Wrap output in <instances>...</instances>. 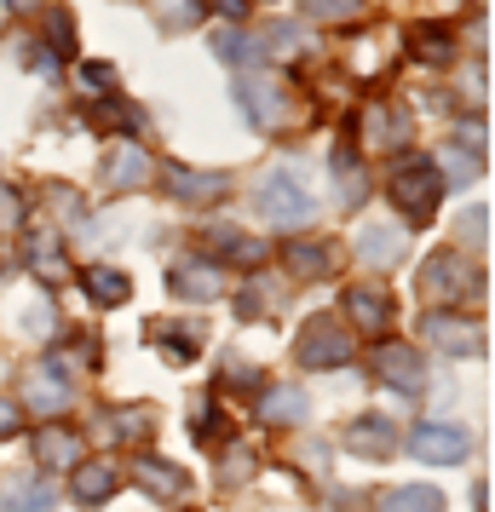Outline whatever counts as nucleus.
I'll return each instance as SVG.
<instances>
[{"label": "nucleus", "mask_w": 495, "mask_h": 512, "mask_svg": "<svg viewBox=\"0 0 495 512\" xmlns=\"http://www.w3.org/2000/svg\"><path fill=\"white\" fill-rule=\"evenodd\" d=\"M386 196H392V208L409 219V225H432V213H438V196H444V179H438V167L432 156H409L386 173Z\"/></svg>", "instance_id": "1"}, {"label": "nucleus", "mask_w": 495, "mask_h": 512, "mask_svg": "<svg viewBox=\"0 0 495 512\" xmlns=\"http://www.w3.org/2000/svg\"><path fill=\"white\" fill-rule=\"evenodd\" d=\"M260 213L271 225H283V231H300L311 213H317V196H311L306 173L300 167H271L260 185Z\"/></svg>", "instance_id": "2"}, {"label": "nucleus", "mask_w": 495, "mask_h": 512, "mask_svg": "<svg viewBox=\"0 0 495 512\" xmlns=\"http://www.w3.org/2000/svg\"><path fill=\"white\" fill-rule=\"evenodd\" d=\"M231 98H236V110L248 116L254 133H277V127L288 121V87L277 81V75H236Z\"/></svg>", "instance_id": "3"}, {"label": "nucleus", "mask_w": 495, "mask_h": 512, "mask_svg": "<svg viewBox=\"0 0 495 512\" xmlns=\"http://www.w3.org/2000/svg\"><path fill=\"white\" fill-rule=\"evenodd\" d=\"M294 357H300L306 369H340V363L352 357V340H346V328L334 323L329 311H317V317L300 328V340H294Z\"/></svg>", "instance_id": "4"}, {"label": "nucleus", "mask_w": 495, "mask_h": 512, "mask_svg": "<svg viewBox=\"0 0 495 512\" xmlns=\"http://www.w3.org/2000/svg\"><path fill=\"white\" fill-rule=\"evenodd\" d=\"M421 334L426 346L438 357H484V328L472 317H449V311H426L421 317Z\"/></svg>", "instance_id": "5"}, {"label": "nucleus", "mask_w": 495, "mask_h": 512, "mask_svg": "<svg viewBox=\"0 0 495 512\" xmlns=\"http://www.w3.org/2000/svg\"><path fill=\"white\" fill-rule=\"evenodd\" d=\"M461 294H472V265L455 248H444V254H432L421 265V300L426 305H449L461 300Z\"/></svg>", "instance_id": "6"}, {"label": "nucleus", "mask_w": 495, "mask_h": 512, "mask_svg": "<svg viewBox=\"0 0 495 512\" xmlns=\"http://www.w3.org/2000/svg\"><path fill=\"white\" fill-rule=\"evenodd\" d=\"M167 196H179L185 208H208L219 196H231V173H208V167H167Z\"/></svg>", "instance_id": "7"}, {"label": "nucleus", "mask_w": 495, "mask_h": 512, "mask_svg": "<svg viewBox=\"0 0 495 512\" xmlns=\"http://www.w3.org/2000/svg\"><path fill=\"white\" fill-rule=\"evenodd\" d=\"M467 449H472L467 432H461V426H438V420L415 426V438H409V455H421V461H432V466H461Z\"/></svg>", "instance_id": "8"}, {"label": "nucleus", "mask_w": 495, "mask_h": 512, "mask_svg": "<svg viewBox=\"0 0 495 512\" xmlns=\"http://www.w3.org/2000/svg\"><path fill=\"white\" fill-rule=\"evenodd\" d=\"M24 403L29 409H35V415H64V409H70V380H64V369H58V363H35V369L24 374Z\"/></svg>", "instance_id": "9"}, {"label": "nucleus", "mask_w": 495, "mask_h": 512, "mask_svg": "<svg viewBox=\"0 0 495 512\" xmlns=\"http://www.w3.org/2000/svg\"><path fill=\"white\" fill-rule=\"evenodd\" d=\"M375 374L398 392H426V357L415 346H375Z\"/></svg>", "instance_id": "10"}, {"label": "nucleus", "mask_w": 495, "mask_h": 512, "mask_svg": "<svg viewBox=\"0 0 495 512\" xmlns=\"http://www.w3.org/2000/svg\"><path fill=\"white\" fill-rule=\"evenodd\" d=\"M409 248V231L403 225H363L357 231V265H369V271H392Z\"/></svg>", "instance_id": "11"}, {"label": "nucleus", "mask_w": 495, "mask_h": 512, "mask_svg": "<svg viewBox=\"0 0 495 512\" xmlns=\"http://www.w3.org/2000/svg\"><path fill=\"white\" fill-rule=\"evenodd\" d=\"M329 179H334V196H340V208H357V202L369 196V173H363V156H357V144H352V139L334 144Z\"/></svg>", "instance_id": "12"}, {"label": "nucleus", "mask_w": 495, "mask_h": 512, "mask_svg": "<svg viewBox=\"0 0 495 512\" xmlns=\"http://www.w3.org/2000/svg\"><path fill=\"white\" fill-rule=\"evenodd\" d=\"M144 185H150V150H139V144H116V150L104 156V190L127 196V190H144Z\"/></svg>", "instance_id": "13"}, {"label": "nucleus", "mask_w": 495, "mask_h": 512, "mask_svg": "<svg viewBox=\"0 0 495 512\" xmlns=\"http://www.w3.org/2000/svg\"><path fill=\"white\" fill-rule=\"evenodd\" d=\"M98 432H104V443H116V449H133V443L156 438V415H150L144 403H127V409L98 415Z\"/></svg>", "instance_id": "14"}, {"label": "nucleus", "mask_w": 495, "mask_h": 512, "mask_svg": "<svg viewBox=\"0 0 495 512\" xmlns=\"http://www.w3.org/2000/svg\"><path fill=\"white\" fill-rule=\"evenodd\" d=\"M167 282H173V294L179 300H196V305H208L225 294V277H219V265L213 259H185V265H173L167 271Z\"/></svg>", "instance_id": "15"}, {"label": "nucleus", "mask_w": 495, "mask_h": 512, "mask_svg": "<svg viewBox=\"0 0 495 512\" xmlns=\"http://www.w3.org/2000/svg\"><path fill=\"white\" fill-rule=\"evenodd\" d=\"M346 449L363 455V461H386L398 449V432H392V420H380V415H357L346 426Z\"/></svg>", "instance_id": "16"}, {"label": "nucleus", "mask_w": 495, "mask_h": 512, "mask_svg": "<svg viewBox=\"0 0 495 512\" xmlns=\"http://www.w3.org/2000/svg\"><path fill=\"white\" fill-rule=\"evenodd\" d=\"M133 478H139V484L150 489L156 501H167V507H173V501H185V484H190V478H185V466L162 461V455H139Z\"/></svg>", "instance_id": "17"}, {"label": "nucleus", "mask_w": 495, "mask_h": 512, "mask_svg": "<svg viewBox=\"0 0 495 512\" xmlns=\"http://www.w3.org/2000/svg\"><path fill=\"white\" fill-rule=\"evenodd\" d=\"M346 311H352V323L363 328V334H380V328L392 323V294L357 282V288H346Z\"/></svg>", "instance_id": "18"}, {"label": "nucleus", "mask_w": 495, "mask_h": 512, "mask_svg": "<svg viewBox=\"0 0 495 512\" xmlns=\"http://www.w3.org/2000/svg\"><path fill=\"white\" fill-rule=\"evenodd\" d=\"M311 415V403L300 386H265L260 392V420L265 426H306Z\"/></svg>", "instance_id": "19"}, {"label": "nucleus", "mask_w": 495, "mask_h": 512, "mask_svg": "<svg viewBox=\"0 0 495 512\" xmlns=\"http://www.w3.org/2000/svg\"><path fill=\"white\" fill-rule=\"evenodd\" d=\"M35 461L47 466V472H75L87 455H81V438H75L70 426H47V432L35 438Z\"/></svg>", "instance_id": "20"}, {"label": "nucleus", "mask_w": 495, "mask_h": 512, "mask_svg": "<svg viewBox=\"0 0 495 512\" xmlns=\"http://www.w3.org/2000/svg\"><path fill=\"white\" fill-rule=\"evenodd\" d=\"M116 466H104V461H81L75 466V478H70V495H75V507H104L110 495H116Z\"/></svg>", "instance_id": "21"}, {"label": "nucleus", "mask_w": 495, "mask_h": 512, "mask_svg": "<svg viewBox=\"0 0 495 512\" xmlns=\"http://www.w3.org/2000/svg\"><path fill=\"white\" fill-rule=\"evenodd\" d=\"M363 121H369V127H363V144H369V150H403V144L415 139V133H409V116L392 110V104H375Z\"/></svg>", "instance_id": "22"}, {"label": "nucleus", "mask_w": 495, "mask_h": 512, "mask_svg": "<svg viewBox=\"0 0 495 512\" xmlns=\"http://www.w3.org/2000/svg\"><path fill=\"white\" fill-rule=\"evenodd\" d=\"M283 265H288V277H300V282H323L334 271V248L329 242H288L283 248Z\"/></svg>", "instance_id": "23"}, {"label": "nucleus", "mask_w": 495, "mask_h": 512, "mask_svg": "<svg viewBox=\"0 0 495 512\" xmlns=\"http://www.w3.org/2000/svg\"><path fill=\"white\" fill-rule=\"evenodd\" d=\"M29 271L41 282H64L70 277V254H64V242H58V231H35L29 236Z\"/></svg>", "instance_id": "24"}, {"label": "nucleus", "mask_w": 495, "mask_h": 512, "mask_svg": "<svg viewBox=\"0 0 495 512\" xmlns=\"http://www.w3.org/2000/svg\"><path fill=\"white\" fill-rule=\"evenodd\" d=\"M144 340H150V346H162L167 363H190V357H196V346H202V328H196V323H185V328L150 323V328H144Z\"/></svg>", "instance_id": "25"}, {"label": "nucleus", "mask_w": 495, "mask_h": 512, "mask_svg": "<svg viewBox=\"0 0 495 512\" xmlns=\"http://www.w3.org/2000/svg\"><path fill=\"white\" fill-rule=\"evenodd\" d=\"M150 24L162 35H190L202 24V0H150Z\"/></svg>", "instance_id": "26"}, {"label": "nucleus", "mask_w": 495, "mask_h": 512, "mask_svg": "<svg viewBox=\"0 0 495 512\" xmlns=\"http://www.w3.org/2000/svg\"><path fill=\"white\" fill-rule=\"evenodd\" d=\"M87 294H93L98 305H127L133 300V282H127V271H116V265H93V271H87Z\"/></svg>", "instance_id": "27"}, {"label": "nucleus", "mask_w": 495, "mask_h": 512, "mask_svg": "<svg viewBox=\"0 0 495 512\" xmlns=\"http://www.w3.org/2000/svg\"><path fill=\"white\" fill-rule=\"evenodd\" d=\"M380 512H444V495L426 484H403L380 495Z\"/></svg>", "instance_id": "28"}, {"label": "nucleus", "mask_w": 495, "mask_h": 512, "mask_svg": "<svg viewBox=\"0 0 495 512\" xmlns=\"http://www.w3.org/2000/svg\"><path fill=\"white\" fill-rule=\"evenodd\" d=\"M202 248H219L225 259H254V265L265 259L260 242H254V236H242L236 225H208V231H202Z\"/></svg>", "instance_id": "29"}, {"label": "nucleus", "mask_w": 495, "mask_h": 512, "mask_svg": "<svg viewBox=\"0 0 495 512\" xmlns=\"http://www.w3.org/2000/svg\"><path fill=\"white\" fill-rule=\"evenodd\" d=\"M58 507V489L52 484H6L0 512H52Z\"/></svg>", "instance_id": "30"}, {"label": "nucleus", "mask_w": 495, "mask_h": 512, "mask_svg": "<svg viewBox=\"0 0 495 512\" xmlns=\"http://www.w3.org/2000/svg\"><path fill=\"white\" fill-rule=\"evenodd\" d=\"M432 167H438V179H444V185H472V179H478V167H484V156H472V150H461V144H449V150L432 156Z\"/></svg>", "instance_id": "31"}, {"label": "nucleus", "mask_w": 495, "mask_h": 512, "mask_svg": "<svg viewBox=\"0 0 495 512\" xmlns=\"http://www.w3.org/2000/svg\"><path fill=\"white\" fill-rule=\"evenodd\" d=\"M271 300H277V277H271V271H260V277L236 294V317H265V311H271Z\"/></svg>", "instance_id": "32"}, {"label": "nucleus", "mask_w": 495, "mask_h": 512, "mask_svg": "<svg viewBox=\"0 0 495 512\" xmlns=\"http://www.w3.org/2000/svg\"><path fill=\"white\" fill-rule=\"evenodd\" d=\"M260 52H271V58H300V52H311L306 24H271V41H260Z\"/></svg>", "instance_id": "33"}, {"label": "nucleus", "mask_w": 495, "mask_h": 512, "mask_svg": "<svg viewBox=\"0 0 495 512\" xmlns=\"http://www.w3.org/2000/svg\"><path fill=\"white\" fill-rule=\"evenodd\" d=\"M47 47H52V58H75V12L70 6L47 12Z\"/></svg>", "instance_id": "34"}, {"label": "nucleus", "mask_w": 495, "mask_h": 512, "mask_svg": "<svg viewBox=\"0 0 495 512\" xmlns=\"http://www.w3.org/2000/svg\"><path fill=\"white\" fill-rule=\"evenodd\" d=\"M415 52L432 58V64H449V58H455V41H449L444 24H421V29H415Z\"/></svg>", "instance_id": "35"}, {"label": "nucleus", "mask_w": 495, "mask_h": 512, "mask_svg": "<svg viewBox=\"0 0 495 512\" xmlns=\"http://www.w3.org/2000/svg\"><path fill=\"white\" fill-rule=\"evenodd\" d=\"M213 52H219L225 64H248V58H260V41H248L242 29H219V35H213Z\"/></svg>", "instance_id": "36"}, {"label": "nucleus", "mask_w": 495, "mask_h": 512, "mask_svg": "<svg viewBox=\"0 0 495 512\" xmlns=\"http://www.w3.org/2000/svg\"><path fill=\"white\" fill-rule=\"evenodd\" d=\"M93 116L104 121L110 133H139V127H144V116H139V110H133V104H116V98H110V104H98Z\"/></svg>", "instance_id": "37"}, {"label": "nucleus", "mask_w": 495, "mask_h": 512, "mask_svg": "<svg viewBox=\"0 0 495 512\" xmlns=\"http://www.w3.org/2000/svg\"><path fill=\"white\" fill-rule=\"evenodd\" d=\"M311 18H323V24H346V18H357L363 12V0H306Z\"/></svg>", "instance_id": "38"}, {"label": "nucleus", "mask_w": 495, "mask_h": 512, "mask_svg": "<svg viewBox=\"0 0 495 512\" xmlns=\"http://www.w3.org/2000/svg\"><path fill=\"white\" fill-rule=\"evenodd\" d=\"M81 87L93 98H110L116 93V64H81Z\"/></svg>", "instance_id": "39"}, {"label": "nucleus", "mask_w": 495, "mask_h": 512, "mask_svg": "<svg viewBox=\"0 0 495 512\" xmlns=\"http://www.w3.org/2000/svg\"><path fill=\"white\" fill-rule=\"evenodd\" d=\"M190 432H196V443H219L225 438V420H219V409H202V415H190Z\"/></svg>", "instance_id": "40"}, {"label": "nucleus", "mask_w": 495, "mask_h": 512, "mask_svg": "<svg viewBox=\"0 0 495 512\" xmlns=\"http://www.w3.org/2000/svg\"><path fill=\"white\" fill-rule=\"evenodd\" d=\"M24 225V196L12 185H0V231H18Z\"/></svg>", "instance_id": "41"}, {"label": "nucleus", "mask_w": 495, "mask_h": 512, "mask_svg": "<svg viewBox=\"0 0 495 512\" xmlns=\"http://www.w3.org/2000/svg\"><path fill=\"white\" fill-rule=\"evenodd\" d=\"M484 219H490V208H467V213H461V236H467V242H484V236H490Z\"/></svg>", "instance_id": "42"}, {"label": "nucleus", "mask_w": 495, "mask_h": 512, "mask_svg": "<svg viewBox=\"0 0 495 512\" xmlns=\"http://www.w3.org/2000/svg\"><path fill=\"white\" fill-rule=\"evenodd\" d=\"M24 328H29V334H52V311H47V300H29V305H24Z\"/></svg>", "instance_id": "43"}, {"label": "nucleus", "mask_w": 495, "mask_h": 512, "mask_svg": "<svg viewBox=\"0 0 495 512\" xmlns=\"http://www.w3.org/2000/svg\"><path fill=\"white\" fill-rule=\"evenodd\" d=\"M219 478H225V484H242V478H254V455H231Z\"/></svg>", "instance_id": "44"}, {"label": "nucleus", "mask_w": 495, "mask_h": 512, "mask_svg": "<svg viewBox=\"0 0 495 512\" xmlns=\"http://www.w3.org/2000/svg\"><path fill=\"white\" fill-rule=\"evenodd\" d=\"M12 432H18V403L0 397V438H12Z\"/></svg>", "instance_id": "45"}, {"label": "nucleus", "mask_w": 495, "mask_h": 512, "mask_svg": "<svg viewBox=\"0 0 495 512\" xmlns=\"http://www.w3.org/2000/svg\"><path fill=\"white\" fill-rule=\"evenodd\" d=\"M213 6H219L225 18H248V0H213Z\"/></svg>", "instance_id": "46"}, {"label": "nucleus", "mask_w": 495, "mask_h": 512, "mask_svg": "<svg viewBox=\"0 0 495 512\" xmlns=\"http://www.w3.org/2000/svg\"><path fill=\"white\" fill-rule=\"evenodd\" d=\"M35 6H47V0H6V12H35Z\"/></svg>", "instance_id": "47"}]
</instances>
